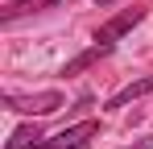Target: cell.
Wrapping results in <instances>:
<instances>
[{
    "label": "cell",
    "mask_w": 153,
    "mask_h": 149,
    "mask_svg": "<svg viewBox=\"0 0 153 149\" xmlns=\"http://www.w3.org/2000/svg\"><path fill=\"white\" fill-rule=\"evenodd\" d=\"M103 4H116V0H100V8H103Z\"/></svg>",
    "instance_id": "obj_7"
},
{
    "label": "cell",
    "mask_w": 153,
    "mask_h": 149,
    "mask_svg": "<svg viewBox=\"0 0 153 149\" xmlns=\"http://www.w3.org/2000/svg\"><path fill=\"white\" fill-rule=\"evenodd\" d=\"M149 91H153V74H145V79H137V83L120 87L116 95L108 99V108H124V104H132V99H141V95H149Z\"/></svg>",
    "instance_id": "obj_5"
},
{
    "label": "cell",
    "mask_w": 153,
    "mask_h": 149,
    "mask_svg": "<svg viewBox=\"0 0 153 149\" xmlns=\"http://www.w3.org/2000/svg\"><path fill=\"white\" fill-rule=\"evenodd\" d=\"M108 54H112V46H103V42H95L91 50H83V54H75V58H71V62L62 66V74H66V79H71V74H83L87 66H95V62H100V58H108Z\"/></svg>",
    "instance_id": "obj_4"
},
{
    "label": "cell",
    "mask_w": 153,
    "mask_h": 149,
    "mask_svg": "<svg viewBox=\"0 0 153 149\" xmlns=\"http://www.w3.org/2000/svg\"><path fill=\"white\" fill-rule=\"evenodd\" d=\"M66 99L62 91H37V95H4V108L8 112H21V116H50L58 112Z\"/></svg>",
    "instance_id": "obj_1"
},
{
    "label": "cell",
    "mask_w": 153,
    "mask_h": 149,
    "mask_svg": "<svg viewBox=\"0 0 153 149\" xmlns=\"http://www.w3.org/2000/svg\"><path fill=\"white\" fill-rule=\"evenodd\" d=\"M42 141H46V137H42L37 124H21V128L4 141V149H42Z\"/></svg>",
    "instance_id": "obj_6"
},
{
    "label": "cell",
    "mask_w": 153,
    "mask_h": 149,
    "mask_svg": "<svg viewBox=\"0 0 153 149\" xmlns=\"http://www.w3.org/2000/svg\"><path fill=\"white\" fill-rule=\"evenodd\" d=\"M91 137H100V120H79V124H71V128H62L58 137L42 141V149H87Z\"/></svg>",
    "instance_id": "obj_2"
},
{
    "label": "cell",
    "mask_w": 153,
    "mask_h": 149,
    "mask_svg": "<svg viewBox=\"0 0 153 149\" xmlns=\"http://www.w3.org/2000/svg\"><path fill=\"white\" fill-rule=\"evenodd\" d=\"M145 21V8H124V13H116L108 25H100V33H95V42H103V46H116V37H124L132 25Z\"/></svg>",
    "instance_id": "obj_3"
}]
</instances>
